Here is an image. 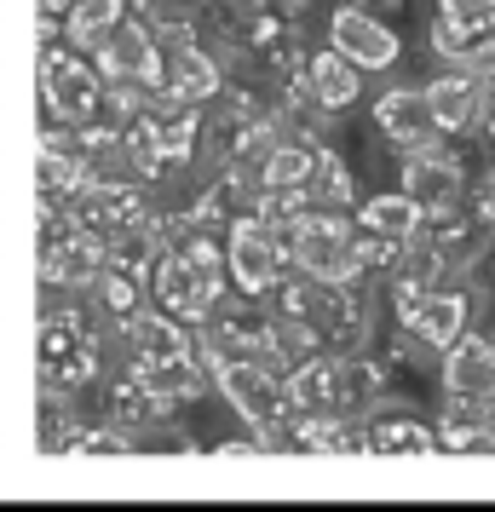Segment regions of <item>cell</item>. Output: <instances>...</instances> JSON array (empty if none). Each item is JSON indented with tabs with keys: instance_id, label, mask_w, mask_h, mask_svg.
<instances>
[{
	"instance_id": "3",
	"label": "cell",
	"mask_w": 495,
	"mask_h": 512,
	"mask_svg": "<svg viewBox=\"0 0 495 512\" xmlns=\"http://www.w3.org/2000/svg\"><path fill=\"white\" fill-rule=\"evenodd\" d=\"M329 47L340 58H352L357 70H392L403 58V41L392 24H380L375 12H363V6H340L329 18Z\"/></svg>"
},
{
	"instance_id": "11",
	"label": "cell",
	"mask_w": 495,
	"mask_h": 512,
	"mask_svg": "<svg viewBox=\"0 0 495 512\" xmlns=\"http://www.w3.org/2000/svg\"><path fill=\"white\" fill-rule=\"evenodd\" d=\"M98 75H110V81H162V52L139 24H116L98 41Z\"/></svg>"
},
{
	"instance_id": "4",
	"label": "cell",
	"mask_w": 495,
	"mask_h": 512,
	"mask_svg": "<svg viewBox=\"0 0 495 512\" xmlns=\"http://www.w3.org/2000/svg\"><path fill=\"white\" fill-rule=\"evenodd\" d=\"M438 380H444L449 403L490 409V403H495V340H484V334H461V340L444 351Z\"/></svg>"
},
{
	"instance_id": "2",
	"label": "cell",
	"mask_w": 495,
	"mask_h": 512,
	"mask_svg": "<svg viewBox=\"0 0 495 512\" xmlns=\"http://www.w3.org/2000/svg\"><path fill=\"white\" fill-rule=\"evenodd\" d=\"M213 294H219V254L213 248H185L167 254L156 271V300L173 317H208Z\"/></svg>"
},
{
	"instance_id": "15",
	"label": "cell",
	"mask_w": 495,
	"mask_h": 512,
	"mask_svg": "<svg viewBox=\"0 0 495 512\" xmlns=\"http://www.w3.org/2000/svg\"><path fill=\"white\" fill-rule=\"evenodd\" d=\"M116 24H121V0H75L64 35H70V47H98Z\"/></svg>"
},
{
	"instance_id": "8",
	"label": "cell",
	"mask_w": 495,
	"mask_h": 512,
	"mask_svg": "<svg viewBox=\"0 0 495 512\" xmlns=\"http://www.w3.org/2000/svg\"><path fill=\"white\" fill-rule=\"evenodd\" d=\"M41 93L58 121H87L98 110V70H87L70 52H52L41 64Z\"/></svg>"
},
{
	"instance_id": "7",
	"label": "cell",
	"mask_w": 495,
	"mask_h": 512,
	"mask_svg": "<svg viewBox=\"0 0 495 512\" xmlns=\"http://www.w3.org/2000/svg\"><path fill=\"white\" fill-rule=\"evenodd\" d=\"M398 317L421 346L449 351L467 334V294H455V288H426V294H415V305H403Z\"/></svg>"
},
{
	"instance_id": "10",
	"label": "cell",
	"mask_w": 495,
	"mask_h": 512,
	"mask_svg": "<svg viewBox=\"0 0 495 512\" xmlns=\"http://www.w3.org/2000/svg\"><path fill=\"white\" fill-rule=\"evenodd\" d=\"M375 127L398 150H421V144L438 139V121L426 110V87H392V93L375 98Z\"/></svg>"
},
{
	"instance_id": "6",
	"label": "cell",
	"mask_w": 495,
	"mask_h": 512,
	"mask_svg": "<svg viewBox=\"0 0 495 512\" xmlns=\"http://www.w3.org/2000/svg\"><path fill=\"white\" fill-rule=\"evenodd\" d=\"M225 265H231V277H236L242 294H265V288L277 282L283 248H277V236L265 231L260 219H236L231 242H225Z\"/></svg>"
},
{
	"instance_id": "12",
	"label": "cell",
	"mask_w": 495,
	"mask_h": 512,
	"mask_svg": "<svg viewBox=\"0 0 495 512\" xmlns=\"http://www.w3.org/2000/svg\"><path fill=\"white\" fill-rule=\"evenodd\" d=\"M219 392L231 403L236 415L248 420V426H271L277 420V397H271V380H265L254 363H219Z\"/></svg>"
},
{
	"instance_id": "21",
	"label": "cell",
	"mask_w": 495,
	"mask_h": 512,
	"mask_svg": "<svg viewBox=\"0 0 495 512\" xmlns=\"http://www.w3.org/2000/svg\"><path fill=\"white\" fill-rule=\"evenodd\" d=\"M231 6H242V12H260L265 0H231Z\"/></svg>"
},
{
	"instance_id": "5",
	"label": "cell",
	"mask_w": 495,
	"mask_h": 512,
	"mask_svg": "<svg viewBox=\"0 0 495 512\" xmlns=\"http://www.w3.org/2000/svg\"><path fill=\"white\" fill-rule=\"evenodd\" d=\"M484 98H490V75H478V64H449L438 81H426V110L438 133H467L484 116Z\"/></svg>"
},
{
	"instance_id": "18",
	"label": "cell",
	"mask_w": 495,
	"mask_h": 512,
	"mask_svg": "<svg viewBox=\"0 0 495 512\" xmlns=\"http://www.w3.org/2000/svg\"><path fill=\"white\" fill-rule=\"evenodd\" d=\"M334 386H340V369H334V363H306V369L294 374L288 392H294L300 409H323V403L334 397Z\"/></svg>"
},
{
	"instance_id": "14",
	"label": "cell",
	"mask_w": 495,
	"mask_h": 512,
	"mask_svg": "<svg viewBox=\"0 0 495 512\" xmlns=\"http://www.w3.org/2000/svg\"><path fill=\"white\" fill-rule=\"evenodd\" d=\"M311 98L323 104V110H346V104H357V93H363V70H357L352 58H340V52H317L311 58Z\"/></svg>"
},
{
	"instance_id": "20",
	"label": "cell",
	"mask_w": 495,
	"mask_h": 512,
	"mask_svg": "<svg viewBox=\"0 0 495 512\" xmlns=\"http://www.w3.org/2000/svg\"><path fill=\"white\" fill-rule=\"evenodd\" d=\"M300 438H306L311 449H334V443H340V426H334V420H306Z\"/></svg>"
},
{
	"instance_id": "17",
	"label": "cell",
	"mask_w": 495,
	"mask_h": 512,
	"mask_svg": "<svg viewBox=\"0 0 495 512\" xmlns=\"http://www.w3.org/2000/svg\"><path fill=\"white\" fill-rule=\"evenodd\" d=\"M213 87H219V70H213L208 58H202V52H179V58H173V93H185V98H208Z\"/></svg>"
},
{
	"instance_id": "1",
	"label": "cell",
	"mask_w": 495,
	"mask_h": 512,
	"mask_svg": "<svg viewBox=\"0 0 495 512\" xmlns=\"http://www.w3.org/2000/svg\"><path fill=\"white\" fill-rule=\"evenodd\" d=\"M288 254L317 282H346L363 265V248L352 242V225L334 219V213H300L294 219V236H288Z\"/></svg>"
},
{
	"instance_id": "13",
	"label": "cell",
	"mask_w": 495,
	"mask_h": 512,
	"mask_svg": "<svg viewBox=\"0 0 495 512\" xmlns=\"http://www.w3.org/2000/svg\"><path fill=\"white\" fill-rule=\"evenodd\" d=\"M426 208L409 196V190H386V196H369L363 208H357V225L380 242H409V236L421 231Z\"/></svg>"
},
{
	"instance_id": "16",
	"label": "cell",
	"mask_w": 495,
	"mask_h": 512,
	"mask_svg": "<svg viewBox=\"0 0 495 512\" xmlns=\"http://www.w3.org/2000/svg\"><path fill=\"white\" fill-rule=\"evenodd\" d=\"M311 167H317V156H306V150H271L265 156V185L300 190V185H311Z\"/></svg>"
},
{
	"instance_id": "9",
	"label": "cell",
	"mask_w": 495,
	"mask_h": 512,
	"mask_svg": "<svg viewBox=\"0 0 495 512\" xmlns=\"http://www.w3.org/2000/svg\"><path fill=\"white\" fill-rule=\"evenodd\" d=\"M403 190H409L426 213H444V208H455V196H461V167H455V156L432 150V144L403 150Z\"/></svg>"
},
{
	"instance_id": "19",
	"label": "cell",
	"mask_w": 495,
	"mask_h": 512,
	"mask_svg": "<svg viewBox=\"0 0 495 512\" xmlns=\"http://www.w3.org/2000/svg\"><path fill=\"white\" fill-rule=\"evenodd\" d=\"M375 438H380V449H438V438L426 426H415V420H392V426H380Z\"/></svg>"
}]
</instances>
